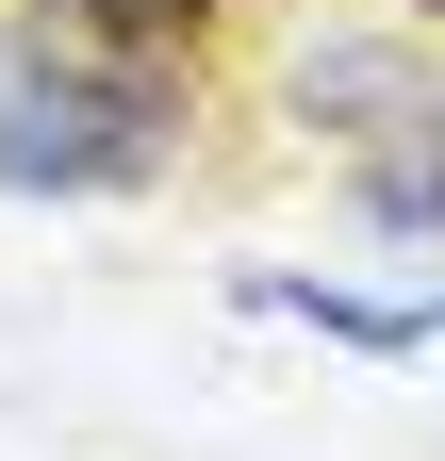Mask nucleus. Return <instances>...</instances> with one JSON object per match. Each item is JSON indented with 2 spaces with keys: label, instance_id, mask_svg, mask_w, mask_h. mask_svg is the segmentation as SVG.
<instances>
[{
  "label": "nucleus",
  "instance_id": "7ed1b4c3",
  "mask_svg": "<svg viewBox=\"0 0 445 461\" xmlns=\"http://www.w3.org/2000/svg\"><path fill=\"white\" fill-rule=\"evenodd\" d=\"M363 230H396V248H445V115H413L396 149H363Z\"/></svg>",
  "mask_w": 445,
  "mask_h": 461
},
{
  "label": "nucleus",
  "instance_id": "f257e3e1",
  "mask_svg": "<svg viewBox=\"0 0 445 461\" xmlns=\"http://www.w3.org/2000/svg\"><path fill=\"white\" fill-rule=\"evenodd\" d=\"M182 149V67H132L67 17L0 33V198H132Z\"/></svg>",
  "mask_w": 445,
  "mask_h": 461
},
{
  "label": "nucleus",
  "instance_id": "f03ea898",
  "mask_svg": "<svg viewBox=\"0 0 445 461\" xmlns=\"http://www.w3.org/2000/svg\"><path fill=\"white\" fill-rule=\"evenodd\" d=\"M281 115H297V132H347V149H396L413 115H445V83L413 67L396 33H297V67H281Z\"/></svg>",
  "mask_w": 445,
  "mask_h": 461
},
{
  "label": "nucleus",
  "instance_id": "39448f33",
  "mask_svg": "<svg viewBox=\"0 0 445 461\" xmlns=\"http://www.w3.org/2000/svg\"><path fill=\"white\" fill-rule=\"evenodd\" d=\"M429 17H445V0H429Z\"/></svg>",
  "mask_w": 445,
  "mask_h": 461
},
{
  "label": "nucleus",
  "instance_id": "20e7f679",
  "mask_svg": "<svg viewBox=\"0 0 445 461\" xmlns=\"http://www.w3.org/2000/svg\"><path fill=\"white\" fill-rule=\"evenodd\" d=\"M67 33H99V50H132V67H182V50L232 17V0H50Z\"/></svg>",
  "mask_w": 445,
  "mask_h": 461
}]
</instances>
